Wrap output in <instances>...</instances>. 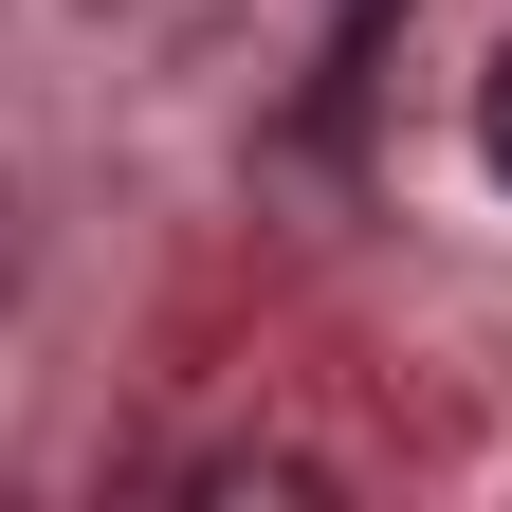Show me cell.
Masks as SVG:
<instances>
[{"label": "cell", "mask_w": 512, "mask_h": 512, "mask_svg": "<svg viewBox=\"0 0 512 512\" xmlns=\"http://www.w3.org/2000/svg\"><path fill=\"white\" fill-rule=\"evenodd\" d=\"M476 165L512 183V55H494V74H476Z\"/></svg>", "instance_id": "obj_1"}, {"label": "cell", "mask_w": 512, "mask_h": 512, "mask_svg": "<svg viewBox=\"0 0 512 512\" xmlns=\"http://www.w3.org/2000/svg\"><path fill=\"white\" fill-rule=\"evenodd\" d=\"M0 275H19V238H0Z\"/></svg>", "instance_id": "obj_2"}]
</instances>
